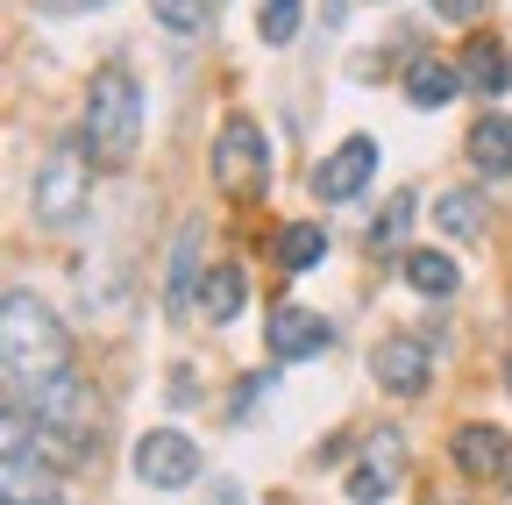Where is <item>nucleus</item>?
Listing matches in <instances>:
<instances>
[{
	"label": "nucleus",
	"mask_w": 512,
	"mask_h": 505,
	"mask_svg": "<svg viewBox=\"0 0 512 505\" xmlns=\"http://www.w3.org/2000/svg\"><path fill=\"white\" fill-rule=\"evenodd\" d=\"M93 193V143H57L43 164H36V185H29V207L43 228H64Z\"/></svg>",
	"instance_id": "obj_3"
},
{
	"label": "nucleus",
	"mask_w": 512,
	"mask_h": 505,
	"mask_svg": "<svg viewBox=\"0 0 512 505\" xmlns=\"http://www.w3.org/2000/svg\"><path fill=\"white\" fill-rule=\"evenodd\" d=\"M256 36H264L271 50L299 36V0H256Z\"/></svg>",
	"instance_id": "obj_21"
},
{
	"label": "nucleus",
	"mask_w": 512,
	"mask_h": 505,
	"mask_svg": "<svg viewBox=\"0 0 512 505\" xmlns=\"http://www.w3.org/2000/svg\"><path fill=\"white\" fill-rule=\"evenodd\" d=\"M370 370H377V385L384 392H399V399H413L420 385H427V349L420 342H377V356H370Z\"/></svg>",
	"instance_id": "obj_9"
},
{
	"label": "nucleus",
	"mask_w": 512,
	"mask_h": 505,
	"mask_svg": "<svg viewBox=\"0 0 512 505\" xmlns=\"http://www.w3.org/2000/svg\"><path fill=\"white\" fill-rule=\"evenodd\" d=\"M434 221H441L448 235H484V207H477V193H441V200H434Z\"/></svg>",
	"instance_id": "obj_20"
},
{
	"label": "nucleus",
	"mask_w": 512,
	"mask_h": 505,
	"mask_svg": "<svg viewBox=\"0 0 512 505\" xmlns=\"http://www.w3.org/2000/svg\"><path fill=\"white\" fill-rule=\"evenodd\" d=\"M320 257H328V228H320V221H292L278 235V264L285 271H313Z\"/></svg>",
	"instance_id": "obj_17"
},
{
	"label": "nucleus",
	"mask_w": 512,
	"mask_h": 505,
	"mask_svg": "<svg viewBox=\"0 0 512 505\" xmlns=\"http://www.w3.org/2000/svg\"><path fill=\"white\" fill-rule=\"evenodd\" d=\"M29 413H36V427L57 441V449L64 456H86L93 449V420H100V406H93V385H86V377L79 370H64V377H50V385L29 399Z\"/></svg>",
	"instance_id": "obj_4"
},
{
	"label": "nucleus",
	"mask_w": 512,
	"mask_h": 505,
	"mask_svg": "<svg viewBox=\"0 0 512 505\" xmlns=\"http://www.w3.org/2000/svg\"><path fill=\"white\" fill-rule=\"evenodd\" d=\"M392 484H399V434H392V427H377L370 463L349 477V498H356V505H377V498H392Z\"/></svg>",
	"instance_id": "obj_10"
},
{
	"label": "nucleus",
	"mask_w": 512,
	"mask_h": 505,
	"mask_svg": "<svg viewBox=\"0 0 512 505\" xmlns=\"http://www.w3.org/2000/svg\"><path fill=\"white\" fill-rule=\"evenodd\" d=\"M136 477L150 491H185L192 477H200V449H192V434H178V427L143 434L136 441Z\"/></svg>",
	"instance_id": "obj_6"
},
{
	"label": "nucleus",
	"mask_w": 512,
	"mask_h": 505,
	"mask_svg": "<svg viewBox=\"0 0 512 505\" xmlns=\"http://www.w3.org/2000/svg\"><path fill=\"white\" fill-rule=\"evenodd\" d=\"M150 15H157L171 36H207V22H214V0H150Z\"/></svg>",
	"instance_id": "obj_19"
},
{
	"label": "nucleus",
	"mask_w": 512,
	"mask_h": 505,
	"mask_svg": "<svg viewBox=\"0 0 512 505\" xmlns=\"http://www.w3.org/2000/svg\"><path fill=\"white\" fill-rule=\"evenodd\" d=\"M505 477H512V470H505Z\"/></svg>",
	"instance_id": "obj_25"
},
{
	"label": "nucleus",
	"mask_w": 512,
	"mask_h": 505,
	"mask_svg": "<svg viewBox=\"0 0 512 505\" xmlns=\"http://www.w3.org/2000/svg\"><path fill=\"white\" fill-rule=\"evenodd\" d=\"M470 164L484 178H512V121L505 114H484L477 129H470Z\"/></svg>",
	"instance_id": "obj_12"
},
{
	"label": "nucleus",
	"mask_w": 512,
	"mask_h": 505,
	"mask_svg": "<svg viewBox=\"0 0 512 505\" xmlns=\"http://www.w3.org/2000/svg\"><path fill=\"white\" fill-rule=\"evenodd\" d=\"M406 285H413V292H427V299H448V292L463 285V271L448 264L441 249H413V257H406Z\"/></svg>",
	"instance_id": "obj_15"
},
{
	"label": "nucleus",
	"mask_w": 512,
	"mask_h": 505,
	"mask_svg": "<svg viewBox=\"0 0 512 505\" xmlns=\"http://www.w3.org/2000/svg\"><path fill=\"white\" fill-rule=\"evenodd\" d=\"M264 335H271V356H278V363H299V356H320V349H328V342H335V328H328V321H320V313H306V306H285V313H278V321H271Z\"/></svg>",
	"instance_id": "obj_8"
},
{
	"label": "nucleus",
	"mask_w": 512,
	"mask_h": 505,
	"mask_svg": "<svg viewBox=\"0 0 512 505\" xmlns=\"http://www.w3.org/2000/svg\"><path fill=\"white\" fill-rule=\"evenodd\" d=\"M0 349H8V392L36 399L50 377L72 370V335L50 321V306L29 292H8V321H0Z\"/></svg>",
	"instance_id": "obj_1"
},
{
	"label": "nucleus",
	"mask_w": 512,
	"mask_h": 505,
	"mask_svg": "<svg viewBox=\"0 0 512 505\" xmlns=\"http://www.w3.org/2000/svg\"><path fill=\"white\" fill-rule=\"evenodd\" d=\"M456 463H463L470 477H505V470H512V441H505L498 427H463V434H456Z\"/></svg>",
	"instance_id": "obj_11"
},
{
	"label": "nucleus",
	"mask_w": 512,
	"mask_h": 505,
	"mask_svg": "<svg viewBox=\"0 0 512 505\" xmlns=\"http://www.w3.org/2000/svg\"><path fill=\"white\" fill-rule=\"evenodd\" d=\"M434 15H448V22H477L484 15V0H427Z\"/></svg>",
	"instance_id": "obj_23"
},
{
	"label": "nucleus",
	"mask_w": 512,
	"mask_h": 505,
	"mask_svg": "<svg viewBox=\"0 0 512 505\" xmlns=\"http://www.w3.org/2000/svg\"><path fill=\"white\" fill-rule=\"evenodd\" d=\"M456 93H463V72L441 65V57H420V65L406 72V100H413V107H448Z\"/></svg>",
	"instance_id": "obj_13"
},
{
	"label": "nucleus",
	"mask_w": 512,
	"mask_h": 505,
	"mask_svg": "<svg viewBox=\"0 0 512 505\" xmlns=\"http://www.w3.org/2000/svg\"><path fill=\"white\" fill-rule=\"evenodd\" d=\"M370 171H377V143H370V136H349L328 164L313 171V193H320V200H356L363 185H370Z\"/></svg>",
	"instance_id": "obj_7"
},
{
	"label": "nucleus",
	"mask_w": 512,
	"mask_h": 505,
	"mask_svg": "<svg viewBox=\"0 0 512 505\" xmlns=\"http://www.w3.org/2000/svg\"><path fill=\"white\" fill-rule=\"evenodd\" d=\"M136 136H143L136 79H128L121 65L93 72V86H86V143H93V157L100 164H128V157H136Z\"/></svg>",
	"instance_id": "obj_2"
},
{
	"label": "nucleus",
	"mask_w": 512,
	"mask_h": 505,
	"mask_svg": "<svg viewBox=\"0 0 512 505\" xmlns=\"http://www.w3.org/2000/svg\"><path fill=\"white\" fill-rule=\"evenodd\" d=\"M271 157H264V129H256L249 114H228L221 121V143H214V185L228 200H249L256 185H264Z\"/></svg>",
	"instance_id": "obj_5"
},
{
	"label": "nucleus",
	"mask_w": 512,
	"mask_h": 505,
	"mask_svg": "<svg viewBox=\"0 0 512 505\" xmlns=\"http://www.w3.org/2000/svg\"><path fill=\"white\" fill-rule=\"evenodd\" d=\"M406 228H413V200H406V193H399V200H392V207H384V214H377V221H370V249H392V242H399V235H406Z\"/></svg>",
	"instance_id": "obj_22"
},
{
	"label": "nucleus",
	"mask_w": 512,
	"mask_h": 505,
	"mask_svg": "<svg viewBox=\"0 0 512 505\" xmlns=\"http://www.w3.org/2000/svg\"><path fill=\"white\" fill-rule=\"evenodd\" d=\"M43 15H93V8H107V0H36Z\"/></svg>",
	"instance_id": "obj_24"
},
{
	"label": "nucleus",
	"mask_w": 512,
	"mask_h": 505,
	"mask_svg": "<svg viewBox=\"0 0 512 505\" xmlns=\"http://www.w3.org/2000/svg\"><path fill=\"white\" fill-rule=\"evenodd\" d=\"M242 264H214L207 271V285H200V313H207V321H235V313H242Z\"/></svg>",
	"instance_id": "obj_14"
},
{
	"label": "nucleus",
	"mask_w": 512,
	"mask_h": 505,
	"mask_svg": "<svg viewBox=\"0 0 512 505\" xmlns=\"http://www.w3.org/2000/svg\"><path fill=\"white\" fill-rule=\"evenodd\" d=\"M463 79H470V93H498V86L512 79V57H505L498 43H470V57H463Z\"/></svg>",
	"instance_id": "obj_18"
},
{
	"label": "nucleus",
	"mask_w": 512,
	"mask_h": 505,
	"mask_svg": "<svg viewBox=\"0 0 512 505\" xmlns=\"http://www.w3.org/2000/svg\"><path fill=\"white\" fill-rule=\"evenodd\" d=\"M200 221H185L178 228V249H171V313H185V299H192V278H200Z\"/></svg>",
	"instance_id": "obj_16"
}]
</instances>
